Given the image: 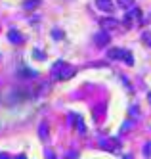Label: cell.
<instances>
[{
  "label": "cell",
  "instance_id": "cell-14",
  "mask_svg": "<svg viewBox=\"0 0 151 159\" xmlns=\"http://www.w3.org/2000/svg\"><path fill=\"white\" fill-rule=\"evenodd\" d=\"M124 63L126 65H134V56L130 52H126V58H124Z\"/></svg>",
  "mask_w": 151,
  "mask_h": 159
},
{
  "label": "cell",
  "instance_id": "cell-15",
  "mask_svg": "<svg viewBox=\"0 0 151 159\" xmlns=\"http://www.w3.org/2000/svg\"><path fill=\"white\" fill-rule=\"evenodd\" d=\"M77 157H78V155H77V152H73V150H71V152H67V153H65V157H63V159H77Z\"/></svg>",
  "mask_w": 151,
  "mask_h": 159
},
{
  "label": "cell",
  "instance_id": "cell-18",
  "mask_svg": "<svg viewBox=\"0 0 151 159\" xmlns=\"http://www.w3.org/2000/svg\"><path fill=\"white\" fill-rule=\"evenodd\" d=\"M46 155H48V159H56V155H54V152H48V153H46Z\"/></svg>",
  "mask_w": 151,
  "mask_h": 159
},
{
  "label": "cell",
  "instance_id": "cell-11",
  "mask_svg": "<svg viewBox=\"0 0 151 159\" xmlns=\"http://www.w3.org/2000/svg\"><path fill=\"white\" fill-rule=\"evenodd\" d=\"M19 77H23V79H34V77H37V71H33V69H21Z\"/></svg>",
  "mask_w": 151,
  "mask_h": 159
},
{
  "label": "cell",
  "instance_id": "cell-20",
  "mask_svg": "<svg viewBox=\"0 0 151 159\" xmlns=\"http://www.w3.org/2000/svg\"><path fill=\"white\" fill-rule=\"evenodd\" d=\"M17 159H25V155H19V157H17Z\"/></svg>",
  "mask_w": 151,
  "mask_h": 159
},
{
  "label": "cell",
  "instance_id": "cell-4",
  "mask_svg": "<svg viewBox=\"0 0 151 159\" xmlns=\"http://www.w3.org/2000/svg\"><path fill=\"white\" fill-rule=\"evenodd\" d=\"M126 52L128 50H122V48H109L107 50V60H115V61H122L126 58Z\"/></svg>",
  "mask_w": 151,
  "mask_h": 159
},
{
  "label": "cell",
  "instance_id": "cell-19",
  "mask_svg": "<svg viewBox=\"0 0 151 159\" xmlns=\"http://www.w3.org/2000/svg\"><path fill=\"white\" fill-rule=\"evenodd\" d=\"M0 159H10V157H8L6 153H0Z\"/></svg>",
  "mask_w": 151,
  "mask_h": 159
},
{
  "label": "cell",
  "instance_id": "cell-12",
  "mask_svg": "<svg viewBox=\"0 0 151 159\" xmlns=\"http://www.w3.org/2000/svg\"><path fill=\"white\" fill-rule=\"evenodd\" d=\"M38 136H40L42 140L48 138V125H46V123H42L40 127H38Z\"/></svg>",
  "mask_w": 151,
  "mask_h": 159
},
{
  "label": "cell",
  "instance_id": "cell-13",
  "mask_svg": "<svg viewBox=\"0 0 151 159\" xmlns=\"http://www.w3.org/2000/svg\"><path fill=\"white\" fill-rule=\"evenodd\" d=\"M142 40L147 44V46H151V33H149V31H145L144 35H142Z\"/></svg>",
  "mask_w": 151,
  "mask_h": 159
},
{
  "label": "cell",
  "instance_id": "cell-7",
  "mask_svg": "<svg viewBox=\"0 0 151 159\" xmlns=\"http://www.w3.org/2000/svg\"><path fill=\"white\" fill-rule=\"evenodd\" d=\"M8 40H10V42H14V44H21L23 40H25V37H23L19 31L10 29V31H8Z\"/></svg>",
  "mask_w": 151,
  "mask_h": 159
},
{
  "label": "cell",
  "instance_id": "cell-5",
  "mask_svg": "<svg viewBox=\"0 0 151 159\" xmlns=\"http://www.w3.org/2000/svg\"><path fill=\"white\" fill-rule=\"evenodd\" d=\"M100 148H103V150H107V152H119L121 142L117 138L115 140H100Z\"/></svg>",
  "mask_w": 151,
  "mask_h": 159
},
{
  "label": "cell",
  "instance_id": "cell-16",
  "mask_svg": "<svg viewBox=\"0 0 151 159\" xmlns=\"http://www.w3.org/2000/svg\"><path fill=\"white\" fill-rule=\"evenodd\" d=\"M52 35H54V39H60V37H63V33H60V31H54Z\"/></svg>",
  "mask_w": 151,
  "mask_h": 159
},
{
  "label": "cell",
  "instance_id": "cell-6",
  "mask_svg": "<svg viewBox=\"0 0 151 159\" xmlns=\"http://www.w3.org/2000/svg\"><path fill=\"white\" fill-rule=\"evenodd\" d=\"M96 6L101 10V12H105V14H113V10H115L111 0H96Z\"/></svg>",
  "mask_w": 151,
  "mask_h": 159
},
{
  "label": "cell",
  "instance_id": "cell-17",
  "mask_svg": "<svg viewBox=\"0 0 151 159\" xmlns=\"http://www.w3.org/2000/svg\"><path fill=\"white\" fill-rule=\"evenodd\" d=\"M34 56H37L38 60H42V58H44V56H42V52H40V50H34Z\"/></svg>",
  "mask_w": 151,
  "mask_h": 159
},
{
  "label": "cell",
  "instance_id": "cell-21",
  "mask_svg": "<svg viewBox=\"0 0 151 159\" xmlns=\"http://www.w3.org/2000/svg\"><path fill=\"white\" fill-rule=\"evenodd\" d=\"M124 159H130V155H124Z\"/></svg>",
  "mask_w": 151,
  "mask_h": 159
},
{
  "label": "cell",
  "instance_id": "cell-2",
  "mask_svg": "<svg viewBox=\"0 0 151 159\" xmlns=\"http://www.w3.org/2000/svg\"><path fill=\"white\" fill-rule=\"evenodd\" d=\"M140 21H142V10L134 6L132 10H128V14H124L122 25H126V27H136Z\"/></svg>",
  "mask_w": 151,
  "mask_h": 159
},
{
  "label": "cell",
  "instance_id": "cell-10",
  "mask_svg": "<svg viewBox=\"0 0 151 159\" xmlns=\"http://www.w3.org/2000/svg\"><path fill=\"white\" fill-rule=\"evenodd\" d=\"M134 2H136V0H117V4L122 10H132L134 8Z\"/></svg>",
  "mask_w": 151,
  "mask_h": 159
},
{
  "label": "cell",
  "instance_id": "cell-3",
  "mask_svg": "<svg viewBox=\"0 0 151 159\" xmlns=\"http://www.w3.org/2000/svg\"><path fill=\"white\" fill-rule=\"evenodd\" d=\"M109 42H111V35H109L107 31H98L96 35H94V44H96V46H100V48L107 46Z\"/></svg>",
  "mask_w": 151,
  "mask_h": 159
},
{
  "label": "cell",
  "instance_id": "cell-9",
  "mask_svg": "<svg viewBox=\"0 0 151 159\" xmlns=\"http://www.w3.org/2000/svg\"><path fill=\"white\" fill-rule=\"evenodd\" d=\"M71 119H75V125L78 127V132H84V130H86V127H84L82 119H80V115H75V113H71Z\"/></svg>",
  "mask_w": 151,
  "mask_h": 159
},
{
  "label": "cell",
  "instance_id": "cell-1",
  "mask_svg": "<svg viewBox=\"0 0 151 159\" xmlns=\"http://www.w3.org/2000/svg\"><path fill=\"white\" fill-rule=\"evenodd\" d=\"M75 73H77V67L75 65H69V63H65L61 60L56 61L54 67H52V75L56 79H60V81H67V79H71Z\"/></svg>",
  "mask_w": 151,
  "mask_h": 159
},
{
  "label": "cell",
  "instance_id": "cell-8",
  "mask_svg": "<svg viewBox=\"0 0 151 159\" xmlns=\"http://www.w3.org/2000/svg\"><path fill=\"white\" fill-rule=\"evenodd\" d=\"M100 25H101L103 29H113V27H119L121 21L113 19V17H101V19H100Z\"/></svg>",
  "mask_w": 151,
  "mask_h": 159
}]
</instances>
